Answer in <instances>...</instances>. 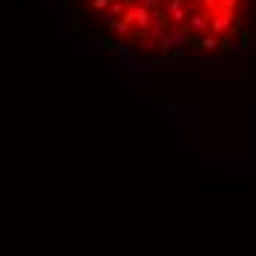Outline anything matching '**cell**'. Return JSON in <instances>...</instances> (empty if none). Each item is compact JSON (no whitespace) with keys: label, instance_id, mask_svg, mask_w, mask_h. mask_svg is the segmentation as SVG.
Segmentation results:
<instances>
[{"label":"cell","instance_id":"cell-1","mask_svg":"<svg viewBox=\"0 0 256 256\" xmlns=\"http://www.w3.org/2000/svg\"><path fill=\"white\" fill-rule=\"evenodd\" d=\"M71 24L142 65L224 62L256 44V0H65Z\"/></svg>","mask_w":256,"mask_h":256}]
</instances>
